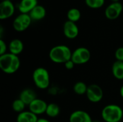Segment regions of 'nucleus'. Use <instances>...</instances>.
Instances as JSON below:
<instances>
[{
  "mask_svg": "<svg viewBox=\"0 0 123 122\" xmlns=\"http://www.w3.org/2000/svg\"><path fill=\"white\" fill-rule=\"evenodd\" d=\"M48 104H47L44 100L37 98L28 106L29 111L36 114L37 116L45 114Z\"/></svg>",
  "mask_w": 123,
  "mask_h": 122,
  "instance_id": "nucleus-10",
  "label": "nucleus"
},
{
  "mask_svg": "<svg viewBox=\"0 0 123 122\" xmlns=\"http://www.w3.org/2000/svg\"><path fill=\"white\" fill-rule=\"evenodd\" d=\"M7 48H8V46L6 45V42L2 39H0V55H2L6 53Z\"/></svg>",
  "mask_w": 123,
  "mask_h": 122,
  "instance_id": "nucleus-25",
  "label": "nucleus"
},
{
  "mask_svg": "<svg viewBox=\"0 0 123 122\" xmlns=\"http://www.w3.org/2000/svg\"><path fill=\"white\" fill-rule=\"evenodd\" d=\"M87 88H88V86L84 82H82V81L76 82L74 85V87H73V90L74 93L79 96L86 95Z\"/></svg>",
  "mask_w": 123,
  "mask_h": 122,
  "instance_id": "nucleus-21",
  "label": "nucleus"
},
{
  "mask_svg": "<svg viewBox=\"0 0 123 122\" xmlns=\"http://www.w3.org/2000/svg\"><path fill=\"white\" fill-rule=\"evenodd\" d=\"M14 10V4L11 0H2L0 3V19H5L11 17Z\"/></svg>",
  "mask_w": 123,
  "mask_h": 122,
  "instance_id": "nucleus-9",
  "label": "nucleus"
},
{
  "mask_svg": "<svg viewBox=\"0 0 123 122\" xmlns=\"http://www.w3.org/2000/svg\"><path fill=\"white\" fill-rule=\"evenodd\" d=\"M120 93L121 97L123 99V85L122 86V87H121V88H120Z\"/></svg>",
  "mask_w": 123,
  "mask_h": 122,
  "instance_id": "nucleus-28",
  "label": "nucleus"
},
{
  "mask_svg": "<svg viewBox=\"0 0 123 122\" xmlns=\"http://www.w3.org/2000/svg\"><path fill=\"white\" fill-rule=\"evenodd\" d=\"M11 1H12V0H11Z\"/></svg>",
  "mask_w": 123,
  "mask_h": 122,
  "instance_id": "nucleus-31",
  "label": "nucleus"
},
{
  "mask_svg": "<svg viewBox=\"0 0 123 122\" xmlns=\"http://www.w3.org/2000/svg\"><path fill=\"white\" fill-rule=\"evenodd\" d=\"M64 65H65V68L67 69V70H72L74 69V66H75V63L72 61V60H68L66 63H64Z\"/></svg>",
  "mask_w": 123,
  "mask_h": 122,
  "instance_id": "nucleus-26",
  "label": "nucleus"
},
{
  "mask_svg": "<svg viewBox=\"0 0 123 122\" xmlns=\"http://www.w3.org/2000/svg\"><path fill=\"white\" fill-rule=\"evenodd\" d=\"M32 19L29 14H19L13 22V27L17 32H23L26 30L31 24Z\"/></svg>",
  "mask_w": 123,
  "mask_h": 122,
  "instance_id": "nucleus-6",
  "label": "nucleus"
},
{
  "mask_svg": "<svg viewBox=\"0 0 123 122\" xmlns=\"http://www.w3.org/2000/svg\"><path fill=\"white\" fill-rule=\"evenodd\" d=\"M113 76L117 80H123V62L116 60L112 66Z\"/></svg>",
  "mask_w": 123,
  "mask_h": 122,
  "instance_id": "nucleus-18",
  "label": "nucleus"
},
{
  "mask_svg": "<svg viewBox=\"0 0 123 122\" xmlns=\"http://www.w3.org/2000/svg\"><path fill=\"white\" fill-rule=\"evenodd\" d=\"M86 98L92 103H98L102 101L104 96L102 88L97 84H91L88 86L86 93Z\"/></svg>",
  "mask_w": 123,
  "mask_h": 122,
  "instance_id": "nucleus-7",
  "label": "nucleus"
},
{
  "mask_svg": "<svg viewBox=\"0 0 123 122\" xmlns=\"http://www.w3.org/2000/svg\"><path fill=\"white\" fill-rule=\"evenodd\" d=\"M26 104L20 99H15L12 104V108L14 110V111L20 114L22 112H23L25 111Z\"/></svg>",
  "mask_w": 123,
  "mask_h": 122,
  "instance_id": "nucleus-22",
  "label": "nucleus"
},
{
  "mask_svg": "<svg viewBox=\"0 0 123 122\" xmlns=\"http://www.w3.org/2000/svg\"><path fill=\"white\" fill-rule=\"evenodd\" d=\"M63 34L68 39H75L79 35V27L75 22H71L69 20L66 21L63 24Z\"/></svg>",
  "mask_w": 123,
  "mask_h": 122,
  "instance_id": "nucleus-11",
  "label": "nucleus"
},
{
  "mask_svg": "<svg viewBox=\"0 0 123 122\" xmlns=\"http://www.w3.org/2000/svg\"><path fill=\"white\" fill-rule=\"evenodd\" d=\"M37 4V0H21L18 4V9L22 14H29Z\"/></svg>",
  "mask_w": 123,
  "mask_h": 122,
  "instance_id": "nucleus-13",
  "label": "nucleus"
},
{
  "mask_svg": "<svg viewBox=\"0 0 123 122\" xmlns=\"http://www.w3.org/2000/svg\"><path fill=\"white\" fill-rule=\"evenodd\" d=\"M32 81L37 88L47 89L50 86V74L48 70L43 67L36 68L32 73Z\"/></svg>",
  "mask_w": 123,
  "mask_h": 122,
  "instance_id": "nucleus-4",
  "label": "nucleus"
},
{
  "mask_svg": "<svg viewBox=\"0 0 123 122\" xmlns=\"http://www.w3.org/2000/svg\"><path fill=\"white\" fill-rule=\"evenodd\" d=\"M92 122H100L99 121H93Z\"/></svg>",
  "mask_w": 123,
  "mask_h": 122,
  "instance_id": "nucleus-30",
  "label": "nucleus"
},
{
  "mask_svg": "<svg viewBox=\"0 0 123 122\" xmlns=\"http://www.w3.org/2000/svg\"><path fill=\"white\" fill-rule=\"evenodd\" d=\"M60 111H61V109L58 104L55 103H50L48 104L45 114L48 117L55 118L59 115Z\"/></svg>",
  "mask_w": 123,
  "mask_h": 122,
  "instance_id": "nucleus-19",
  "label": "nucleus"
},
{
  "mask_svg": "<svg viewBox=\"0 0 123 122\" xmlns=\"http://www.w3.org/2000/svg\"><path fill=\"white\" fill-rule=\"evenodd\" d=\"M81 13L80 10L77 8H71L67 12L68 20L75 23L81 19Z\"/></svg>",
  "mask_w": 123,
  "mask_h": 122,
  "instance_id": "nucleus-20",
  "label": "nucleus"
},
{
  "mask_svg": "<svg viewBox=\"0 0 123 122\" xmlns=\"http://www.w3.org/2000/svg\"><path fill=\"white\" fill-rule=\"evenodd\" d=\"M20 67V60L18 55L6 52L0 55V69L6 74L16 73Z\"/></svg>",
  "mask_w": 123,
  "mask_h": 122,
  "instance_id": "nucleus-1",
  "label": "nucleus"
},
{
  "mask_svg": "<svg viewBox=\"0 0 123 122\" xmlns=\"http://www.w3.org/2000/svg\"><path fill=\"white\" fill-rule=\"evenodd\" d=\"M19 99H20L26 106H29L35 99H37V96L34 90L31 88H25L21 91Z\"/></svg>",
  "mask_w": 123,
  "mask_h": 122,
  "instance_id": "nucleus-15",
  "label": "nucleus"
},
{
  "mask_svg": "<svg viewBox=\"0 0 123 122\" xmlns=\"http://www.w3.org/2000/svg\"><path fill=\"white\" fill-rule=\"evenodd\" d=\"M91 52L89 49L84 47H79L72 52L71 60L75 65H83L89 61Z\"/></svg>",
  "mask_w": 123,
  "mask_h": 122,
  "instance_id": "nucleus-5",
  "label": "nucleus"
},
{
  "mask_svg": "<svg viewBox=\"0 0 123 122\" xmlns=\"http://www.w3.org/2000/svg\"><path fill=\"white\" fill-rule=\"evenodd\" d=\"M32 21H39L45 18L46 16V9L42 5H37L29 13Z\"/></svg>",
  "mask_w": 123,
  "mask_h": 122,
  "instance_id": "nucleus-16",
  "label": "nucleus"
},
{
  "mask_svg": "<svg viewBox=\"0 0 123 122\" xmlns=\"http://www.w3.org/2000/svg\"><path fill=\"white\" fill-rule=\"evenodd\" d=\"M72 52L69 47L64 45H58L52 47L49 52L50 60L58 64H64L71 59Z\"/></svg>",
  "mask_w": 123,
  "mask_h": 122,
  "instance_id": "nucleus-2",
  "label": "nucleus"
},
{
  "mask_svg": "<svg viewBox=\"0 0 123 122\" xmlns=\"http://www.w3.org/2000/svg\"><path fill=\"white\" fill-rule=\"evenodd\" d=\"M105 2V0H85V4L90 8L98 9L102 7Z\"/></svg>",
  "mask_w": 123,
  "mask_h": 122,
  "instance_id": "nucleus-23",
  "label": "nucleus"
},
{
  "mask_svg": "<svg viewBox=\"0 0 123 122\" xmlns=\"http://www.w3.org/2000/svg\"><path fill=\"white\" fill-rule=\"evenodd\" d=\"M8 50L9 52L15 55H19L24 50V44L21 40L14 39L11 40L10 42L9 43Z\"/></svg>",
  "mask_w": 123,
  "mask_h": 122,
  "instance_id": "nucleus-14",
  "label": "nucleus"
},
{
  "mask_svg": "<svg viewBox=\"0 0 123 122\" xmlns=\"http://www.w3.org/2000/svg\"><path fill=\"white\" fill-rule=\"evenodd\" d=\"M91 116L85 111L76 110L69 116V122H92Z\"/></svg>",
  "mask_w": 123,
  "mask_h": 122,
  "instance_id": "nucleus-12",
  "label": "nucleus"
},
{
  "mask_svg": "<svg viewBox=\"0 0 123 122\" xmlns=\"http://www.w3.org/2000/svg\"><path fill=\"white\" fill-rule=\"evenodd\" d=\"M37 122H50L49 120H48L47 119H45V118H39Z\"/></svg>",
  "mask_w": 123,
  "mask_h": 122,
  "instance_id": "nucleus-27",
  "label": "nucleus"
},
{
  "mask_svg": "<svg viewBox=\"0 0 123 122\" xmlns=\"http://www.w3.org/2000/svg\"><path fill=\"white\" fill-rule=\"evenodd\" d=\"M101 116L105 122H120L123 117V110L117 104H109L102 109Z\"/></svg>",
  "mask_w": 123,
  "mask_h": 122,
  "instance_id": "nucleus-3",
  "label": "nucleus"
},
{
  "mask_svg": "<svg viewBox=\"0 0 123 122\" xmlns=\"http://www.w3.org/2000/svg\"><path fill=\"white\" fill-rule=\"evenodd\" d=\"M123 10V4L120 1L112 2L110 5H108L107 7L105 9V14L107 19L113 20V19H116L120 17Z\"/></svg>",
  "mask_w": 123,
  "mask_h": 122,
  "instance_id": "nucleus-8",
  "label": "nucleus"
},
{
  "mask_svg": "<svg viewBox=\"0 0 123 122\" xmlns=\"http://www.w3.org/2000/svg\"><path fill=\"white\" fill-rule=\"evenodd\" d=\"M115 58L117 61L123 62V47H118L115 52Z\"/></svg>",
  "mask_w": 123,
  "mask_h": 122,
  "instance_id": "nucleus-24",
  "label": "nucleus"
},
{
  "mask_svg": "<svg viewBox=\"0 0 123 122\" xmlns=\"http://www.w3.org/2000/svg\"><path fill=\"white\" fill-rule=\"evenodd\" d=\"M111 1H112V2H118L120 0H111Z\"/></svg>",
  "mask_w": 123,
  "mask_h": 122,
  "instance_id": "nucleus-29",
  "label": "nucleus"
},
{
  "mask_svg": "<svg viewBox=\"0 0 123 122\" xmlns=\"http://www.w3.org/2000/svg\"><path fill=\"white\" fill-rule=\"evenodd\" d=\"M38 119L37 116L30 111H24L23 112L18 114L17 122H37Z\"/></svg>",
  "mask_w": 123,
  "mask_h": 122,
  "instance_id": "nucleus-17",
  "label": "nucleus"
}]
</instances>
